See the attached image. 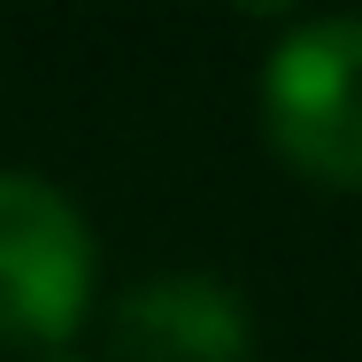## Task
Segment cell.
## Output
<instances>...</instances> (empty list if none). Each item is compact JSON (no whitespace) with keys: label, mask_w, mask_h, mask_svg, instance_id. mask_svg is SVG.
<instances>
[{"label":"cell","mask_w":362,"mask_h":362,"mask_svg":"<svg viewBox=\"0 0 362 362\" xmlns=\"http://www.w3.org/2000/svg\"><path fill=\"white\" fill-rule=\"evenodd\" d=\"M116 362H255V316L223 278H154L116 308Z\"/></svg>","instance_id":"3"},{"label":"cell","mask_w":362,"mask_h":362,"mask_svg":"<svg viewBox=\"0 0 362 362\" xmlns=\"http://www.w3.org/2000/svg\"><path fill=\"white\" fill-rule=\"evenodd\" d=\"M262 132L324 193H362V16H316L262 62Z\"/></svg>","instance_id":"1"},{"label":"cell","mask_w":362,"mask_h":362,"mask_svg":"<svg viewBox=\"0 0 362 362\" xmlns=\"http://www.w3.org/2000/svg\"><path fill=\"white\" fill-rule=\"evenodd\" d=\"M93 308V231L62 185L0 170V347L62 355Z\"/></svg>","instance_id":"2"},{"label":"cell","mask_w":362,"mask_h":362,"mask_svg":"<svg viewBox=\"0 0 362 362\" xmlns=\"http://www.w3.org/2000/svg\"><path fill=\"white\" fill-rule=\"evenodd\" d=\"M47 362H85V355H47Z\"/></svg>","instance_id":"4"}]
</instances>
